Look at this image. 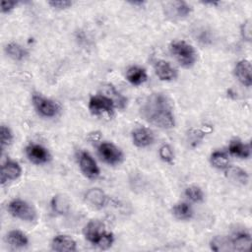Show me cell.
Segmentation results:
<instances>
[{
  "mask_svg": "<svg viewBox=\"0 0 252 252\" xmlns=\"http://www.w3.org/2000/svg\"><path fill=\"white\" fill-rule=\"evenodd\" d=\"M146 121L161 129H170L175 125L172 107L167 97L160 93L148 95L141 107Z\"/></svg>",
  "mask_w": 252,
  "mask_h": 252,
  "instance_id": "cell-1",
  "label": "cell"
},
{
  "mask_svg": "<svg viewBox=\"0 0 252 252\" xmlns=\"http://www.w3.org/2000/svg\"><path fill=\"white\" fill-rule=\"evenodd\" d=\"M170 51L179 64L185 68L192 67L197 60L194 47L184 40L173 41L170 44Z\"/></svg>",
  "mask_w": 252,
  "mask_h": 252,
  "instance_id": "cell-2",
  "label": "cell"
},
{
  "mask_svg": "<svg viewBox=\"0 0 252 252\" xmlns=\"http://www.w3.org/2000/svg\"><path fill=\"white\" fill-rule=\"evenodd\" d=\"M8 211L13 217L25 221L32 222L36 220V212L33 207L22 199L11 201L8 205Z\"/></svg>",
  "mask_w": 252,
  "mask_h": 252,
  "instance_id": "cell-3",
  "label": "cell"
},
{
  "mask_svg": "<svg viewBox=\"0 0 252 252\" xmlns=\"http://www.w3.org/2000/svg\"><path fill=\"white\" fill-rule=\"evenodd\" d=\"M32 104L43 117H54L59 112L58 104L41 94H35L32 95Z\"/></svg>",
  "mask_w": 252,
  "mask_h": 252,
  "instance_id": "cell-4",
  "label": "cell"
},
{
  "mask_svg": "<svg viewBox=\"0 0 252 252\" xmlns=\"http://www.w3.org/2000/svg\"><path fill=\"white\" fill-rule=\"evenodd\" d=\"M114 107V100L106 95H93L89 100V109L93 114H112Z\"/></svg>",
  "mask_w": 252,
  "mask_h": 252,
  "instance_id": "cell-5",
  "label": "cell"
},
{
  "mask_svg": "<svg viewBox=\"0 0 252 252\" xmlns=\"http://www.w3.org/2000/svg\"><path fill=\"white\" fill-rule=\"evenodd\" d=\"M97 150L100 158L108 164L115 165L120 163L123 159L122 152L112 143L102 142L98 146Z\"/></svg>",
  "mask_w": 252,
  "mask_h": 252,
  "instance_id": "cell-6",
  "label": "cell"
},
{
  "mask_svg": "<svg viewBox=\"0 0 252 252\" xmlns=\"http://www.w3.org/2000/svg\"><path fill=\"white\" fill-rule=\"evenodd\" d=\"M84 235L86 239L94 245H96L100 238L107 232L104 224L98 220H90L84 227Z\"/></svg>",
  "mask_w": 252,
  "mask_h": 252,
  "instance_id": "cell-7",
  "label": "cell"
},
{
  "mask_svg": "<svg viewBox=\"0 0 252 252\" xmlns=\"http://www.w3.org/2000/svg\"><path fill=\"white\" fill-rule=\"evenodd\" d=\"M79 166L82 172L90 179H95L99 175V168L93 157L85 151L79 155Z\"/></svg>",
  "mask_w": 252,
  "mask_h": 252,
  "instance_id": "cell-8",
  "label": "cell"
},
{
  "mask_svg": "<svg viewBox=\"0 0 252 252\" xmlns=\"http://www.w3.org/2000/svg\"><path fill=\"white\" fill-rule=\"evenodd\" d=\"M26 155L29 159L35 164L45 163L51 158L48 150L38 144H30L29 146H27Z\"/></svg>",
  "mask_w": 252,
  "mask_h": 252,
  "instance_id": "cell-9",
  "label": "cell"
},
{
  "mask_svg": "<svg viewBox=\"0 0 252 252\" xmlns=\"http://www.w3.org/2000/svg\"><path fill=\"white\" fill-rule=\"evenodd\" d=\"M229 237L231 251H248L251 247V235L246 230L234 231Z\"/></svg>",
  "mask_w": 252,
  "mask_h": 252,
  "instance_id": "cell-10",
  "label": "cell"
},
{
  "mask_svg": "<svg viewBox=\"0 0 252 252\" xmlns=\"http://www.w3.org/2000/svg\"><path fill=\"white\" fill-rule=\"evenodd\" d=\"M132 139L135 146L139 148H146L154 143L155 135L149 128L137 127L132 132Z\"/></svg>",
  "mask_w": 252,
  "mask_h": 252,
  "instance_id": "cell-11",
  "label": "cell"
},
{
  "mask_svg": "<svg viewBox=\"0 0 252 252\" xmlns=\"http://www.w3.org/2000/svg\"><path fill=\"white\" fill-rule=\"evenodd\" d=\"M21 173H22V169L18 162L10 159L6 160L1 167V174H0L1 184L4 185L7 181L18 179Z\"/></svg>",
  "mask_w": 252,
  "mask_h": 252,
  "instance_id": "cell-12",
  "label": "cell"
},
{
  "mask_svg": "<svg viewBox=\"0 0 252 252\" xmlns=\"http://www.w3.org/2000/svg\"><path fill=\"white\" fill-rule=\"evenodd\" d=\"M51 249L57 252H72L77 250V244L69 235L59 234L53 237L51 241Z\"/></svg>",
  "mask_w": 252,
  "mask_h": 252,
  "instance_id": "cell-13",
  "label": "cell"
},
{
  "mask_svg": "<svg viewBox=\"0 0 252 252\" xmlns=\"http://www.w3.org/2000/svg\"><path fill=\"white\" fill-rule=\"evenodd\" d=\"M251 63L248 60H240L236 63L234 68V75L238 81L246 87L252 85V75H251Z\"/></svg>",
  "mask_w": 252,
  "mask_h": 252,
  "instance_id": "cell-14",
  "label": "cell"
},
{
  "mask_svg": "<svg viewBox=\"0 0 252 252\" xmlns=\"http://www.w3.org/2000/svg\"><path fill=\"white\" fill-rule=\"evenodd\" d=\"M106 195L100 188H91L85 193V201L94 209L102 208L106 203Z\"/></svg>",
  "mask_w": 252,
  "mask_h": 252,
  "instance_id": "cell-15",
  "label": "cell"
},
{
  "mask_svg": "<svg viewBox=\"0 0 252 252\" xmlns=\"http://www.w3.org/2000/svg\"><path fill=\"white\" fill-rule=\"evenodd\" d=\"M154 69L161 81H171L176 77V70L165 60H157L154 64Z\"/></svg>",
  "mask_w": 252,
  "mask_h": 252,
  "instance_id": "cell-16",
  "label": "cell"
},
{
  "mask_svg": "<svg viewBox=\"0 0 252 252\" xmlns=\"http://www.w3.org/2000/svg\"><path fill=\"white\" fill-rule=\"evenodd\" d=\"M227 179L235 185H246L249 180V176L245 170L237 166H228L225 169Z\"/></svg>",
  "mask_w": 252,
  "mask_h": 252,
  "instance_id": "cell-17",
  "label": "cell"
},
{
  "mask_svg": "<svg viewBox=\"0 0 252 252\" xmlns=\"http://www.w3.org/2000/svg\"><path fill=\"white\" fill-rule=\"evenodd\" d=\"M70 200L64 194H56L52 197L50 206L54 213L57 215H66L70 210Z\"/></svg>",
  "mask_w": 252,
  "mask_h": 252,
  "instance_id": "cell-18",
  "label": "cell"
},
{
  "mask_svg": "<svg viewBox=\"0 0 252 252\" xmlns=\"http://www.w3.org/2000/svg\"><path fill=\"white\" fill-rule=\"evenodd\" d=\"M6 240L8 244L13 248H24L29 244L27 235L18 229L10 230L6 235Z\"/></svg>",
  "mask_w": 252,
  "mask_h": 252,
  "instance_id": "cell-19",
  "label": "cell"
},
{
  "mask_svg": "<svg viewBox=\"0 0 252 252\" xmlns=\"http://www.w3.org/2000/svg\"><path fill=\"white\" fill-rule=\"evenodd\" d=\"M228 152L237 158H248L251 155V148L249 144H243L239 140H233L230 142Z\"/></svg>",
  "mask_w": 252,
  "mask_h": 252,
  "instance_id": "cell-20",
  "label": "cell"
},
{
  "mask_svg": "<svg viewBox=\"0 0 252 252\" xmlns=\"http://www.w3.org/2000/svg\"><path fill=\"white\" fill-rule=\"evenodd\" d=\"M126 79L134 86H139L146 82L147 73L144 68L139 66H132L126 72Z\"/></svg>",
  "mask_w": 252,
  "mask_h": 252,
  "instance_id": "cell-21",
  "label": "cell"
},
{
  "mask_svg": "<svg viewBox=\"0 0 252 252\" xmlns=\"http://www.w3.org/2000/svg\"><path fill=\"white\" fill-rule=\"evenodd\" d=\"M172 214L173 216L180 220H188L193 218L194 212L192 207L185 202L177 203L172 208Z\"/></svg>",
  "mask_w": 252,
  "mask_h": 252,
  "instance_id": "cell-22",
  "label": "cell"
},
{
  "mask_svg": "<svg viewBox=\"0 0 252 252\" xmlns=\"http://www.w3.org/2000/svg\"><path fill=\"white\" fill-rule=\"evenodd\" d=\"M5 52L9 57H11L12 59L17 60V61H21V60L25 59L29 54L28 50L17 42L8 43L5 46Z\"/></svg>",
  "mask_w": 252,
  "mask_h": 252,
  "instance_id": "cell-23",
  "label": "cell"
},
{
  "mask_svg": "<svg viewBox=\"0 0 252 252\" xmlns=\"http://www.w3.org/2000/svg\"><path fill=\"white\" fill-rule=\"evenodd\" d=\"M213 166L219 169H226L229 166V158L225 152L215 151L210 158Z\"/></svg>",
  "mask_w": 252,
  "mask_h": 252,
  "instance_id": "cell-24",
  "label": "cell"
},
{
  "mask_svg": "<svg viewBox=\"0 0 252 252\" xmlns=\"http://www.w3.org/2000/svg\"><path fill=\"white\" fill-rule=\"evenodd\" d=\"M211 248L214 251H231L229 237L223 235L215 236L211 241Z\"/></svg>",
  "mask_w": 252,
  "mask_h": 252,
  "instance_id": "cell-25",
  "label": "cell"
},
{
  "mask_svg": "<svg viewBox=\"0 0 252 252\" xmlns=\"http://www.w3.org/2000/svg\"><path fill=\"white\" fill-rule=\"evenodd\" d=\"M185 196L188 200L194 203H201L204 201V192L203 190L197 185H191L185 189L184 192Z\"/></svg>",
  "mask_w": 252,
  "mask_h": 252,
  "instance_id": "cell-26",
  "label": "cell"
},
{
  "mask_svg": "<svg viewBox=\"0 0 252 252\" xmlns=\"http://www.w3.org/2000/svg\"><path fill=\"white\" fill-rule=\"evenodd\" d=\"M13 140V134L9 127L6 125H2L0 128V142H1V149L4 151V149L11 144Z\"/></svg>",
  "mask_w": 252,
  "mask_h": 252,
  "instance_id": "cell-27",
  "label": "cell"
},
{
  "mask_svg": "<svg viewBox=\"0 0 252 252\" xmlns=\"http://www.w3.org/2000/svg\"><path fill=\"white\" fill-rule=\"evenodd\" d=\"M172 4H173V7H174L176 15L178 17H180V18L188 16L190 14V12H191V7L186 2L177 1V2H173Z\"/></svg>",
  "mask_w": 252,
  "mask_h": 252,
  "instance_id": "cell-28",
  "label": "cell"
},
{
  "mask_svg": "<svg viewBox=\"0 0 252 252\" xmlns=\"http://www.w3.org/2000/svg\"><path fill=\"white\" fill-rule=\"evenodd\" d=\"M158 155H159V158L164 161V162H168L170 163L172 160H173V158H174V155H173V151L171 149V147L169 145H162L160 148H159V151H158Z\"/></svg>",
  "mask_w": 252,
  "mask_h": 252,
  "instance_id": "cell-29",
  "label": "cell"
},
{
  "mask_svg": "<svg viewBox=\"0 0 252 252\" xmlns=\"http://www.w3.org/2000/svg\"><path fill=\"white\" fill-rule=\"evenodd\" d=\"M113 241H114L113 234H112L111 232H108V231H107V232L100 238V240L97 242L96 246H97L98 248H100V249L105 250V249H108V248L112 245Z\"/></svg>",
  "mask_w": 252,
  "mask_h": 252,
  "instance_id": "cell-30",
  "label": "cell"
},
{
  "mask_svg": "<svg viewBox=\"0 0 252 252\" xmlns=\"http://www.w3.org/2000/svg\"><path fill=\"white\" fill-rule=\"evenodd\" d=\"M240 32L241 35L244 39L246 40H250L251 39V23L250 21H246L241 25V29H240Z\"/></svg>",
  "mask_w": 252,
  "mask_h": 252,
  "instance_id": "cell-31",
  "label": "cell"
},
{
  "mask_svg": "<svg viewBox=\"0 0 252 252\" xmlns=\"http://www.w3.org/2000/svg\"><path fill=\"white\" fill-rule=\"evenodd\" d=\"M48 4L52 8L66 9V8H69L72 5V2L68 1V0H52V1H48Z\"/></svg>",
  "mask_w": 252,
  "mask_h": 252,
  "instance_id": "cell-32",
  "label": "cell"
},
{
  "mask_svg": "<svg viewBox=\"0 0 252 252\" xmlns=\"http://www.w3.org/2000/svg\"><path fill=\"white\" fill-rule=\"evenodd\" d=\"M17 4L18 3L16 1H6V0H3L1 2V11H2V13L10 12L11 10H13L17 6Z\"/></svg>",
  "mask_w": 252,
  "mask_h": 252,
  "instance_id": "cell-33",
  "label": "cell"
}]
</instances>
